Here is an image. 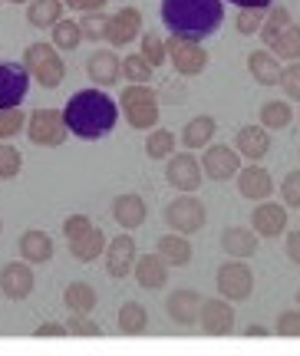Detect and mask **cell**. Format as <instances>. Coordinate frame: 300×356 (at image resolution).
<instances>
[{"instance_id": "cell-17", "label": "cell", "mask_w": 300, "mask_h": 356, "mask_svg": "<svg viewBox=\"0 0 300 356\" xmlns=\"http://www.w3.org/2000/svg\"><path fill=\"white\" fill-rule=\"evenodd\" d=\"M201 300H205V297H201L198 291H191V287L172 291L168 293V300H165V314L175 320L178 327H191V323H198Z\"/></svg>"}, {"instance_id": "cell-29", "label": "cell", "mask_w": 300, "mask_h": 356, "mask_svg": "<svg viewBox=\"0 0 300 356\" xmlns=\"http://www.w3.org/2000/svg\"><path fill=\"white\" fill-rule=\"evenodd\" d=\"M106 234H102V228H89V231H83L79 238H73L70 241V251H73V257L79 261V264H93L96 257L106 251Z\"/></svg>"}, {"instance_id": "cell-33", "label": "cell", "mask_w": 300, "mask_h": 356, "mask_svg": "<svg viewBox=\"0 0 300 356\" xmlns=\"http://www.w3.org/2000/svg\"><path fill=\"white\" fill-rule=\"evenodd\" d=\"M261 122L258 126L267 129V132H277V129H287L294 122V109H290V102H281V99H271L261 106V115H258Z\"/></svg>"}, {"instance_id": "cell-51", "label": "cell", "mask_w": 300, "mask_h": 356, "mask_svg": "<svg viewBox=\"0 0 300 356\" xmlns=\"http://www.w3.org/2000/svg\"><path fill=\"white\" fill-rule=\"evenodd\" d=\"M33 333H37V337H66V327H63V323H40Z\"/></svg>"}, {"instance_id": "cell-12", "label": "cell", "mask_w": 300, "mask_h": 356, "mask_svg": "<svg viewBox=\"0 0 300 356\" xmlns=\"http://www.w3.org/2000/svg\"><path fill=\"white\" fill-rule=\"evenodd\" d=\"M198 323L208 337H228V333H235V307L228 300H221V297L201 300Z\"/></svg>"}, {"instance_id": "cell-6", "label": "cell", "mask_w": 300, "mask_h": 356, "mask_svg": "<svg viewBox=\"0 0 300 356\" xmlns=\"http://www.w3.org/2000/svg\"><path fill=\"white\" fill-rule=\"evenodd\" d=\"M26 136L33 145L43 149H56L66 142V122H63L60 109H33L26 115Z\"/></svg>"}, {"instance_id": "cell-10", "label": "cell", "mask_w": 300, "mask_h": 356, "mask_svg": "<svg viewBox=\"0 0 300 356\" xmlns=\"http://www.w3.org/2000/svg\"><path fill=\"white\" fill-rule=\"evenodd\" d=\"M241 172V155L235 145H208L201 155V175L212 181H231Z\"/></svg>"}, {"instance_id": "cell-45", "label": "cell", "mask_w": 300, "mask_h": 356, "mask_svg": "<svg viewBox=\"0 0 300 356\" xmlns=\"http://www.w3.org/2000/svg\"><path fill=\"white\" fill-rule=\"evenodd\" d=\"M264 24V10H241L238 20H235V26H238V33H244V37H251V33H258Z\"/></svg>"}, {"instance_id": "cell-37", "label": "cell", "mask_w": 300, "mask_h": 356, "mask_svg": "<svg viewBox=\"0 0 300 356\" xmlns=\"http://www.w3.org/2000/svg\"><path fill=\"white\" fill-rule=\"evenodd\" d=\"M139 43H142V50H139V56L145 60V63L155 70V66L165 63V40L159 37V33H152V30H145V37H139Z\"/></svg>"}, {"instance_id": "cell-48", "label": "cell", "mask_w": 300, "mask_h": 356, "mask_svg": "<svg viewBox=\"0 0 300 356\" xmlns=\"http://www.w3.org/2000/svg\"><path fill=\"white\" fill-rule=\"evenodd\" d=\"M66 7H73L79 13H100L106 7V0H66Z\"/></svg>"}, {"instance_id": "cell-13", "label": "cell", "mask_w": 300, "mask_h": 356, "mask_svg": "<svg viewBox=\"0 0 300 356\" xmlns=\"http://www.w3.org/2000/svg\"><path fill=\"white\" fill-rule=\"evenodd\" d=\"M33 270L26 261H10V264L0 267V293L7 300H26L33 293Z\"/></svg>"}, {"instance_id": "cell-44", "label": "cell", "mask_w": 300, "mask_h": 356, "mask_svg": "<svg viewBox=\"0 0 300 356\" xmlns=\"http://www.w3.org/2000/svg\"><path fill=\"white\" fill-rule=\"evenodd\" d=\"M63 327H66L70 337H100L102 333L100 323H96V320H89V317H70Z\"/></svg>"}, {"instance_id": "cell-50", "label": "cell", "mask_w": 300, "mask_h": 356, "mask_svg": "<svg viewBox=\"0 0 300 356\" xmlns=\"http://www.w3.org/2000/svg\"><path fill=\"white\" fill-rule=\"evenodd\" d=\"M225 3V0H221ZM228 3H238L241 10H267L274 0H228Z\"/></svg>"}, {"instance_id": "cell-39", "label": "cell", "mask_w": 300, "mask_h": 356, "mask_svg": "<svg viewBox=\"0 0 300 356\" xmlns=\"http://www.w3.org/2000/svg\"><path fill=\"white\" fill-rule=\"evenodd\" d=\"M24 168V155L17 145H0V178L3 181H13Z\"/></svg>"}, {"instance_id": "cell-47", "label": "cell", "mask_w": 300, "mask_h": 356, "mask_svg": "<svg viewBox=\"0 0 300 356\" xmlns=\"http://www.w3.org/2000/svg\"><path fill=\"white\" fill-rule=\"evenodd\" d=\"M93 228V221H89L86 215H70L66 221H63V234H66V241H73V238H79L83 231Z\"/></svg>"}, {"instance_id": "cell-9", "label": "cell", "mask_w": 300, "mask_h": 356, "mask_svg": "<svg viewBox=\"0 0 300 356\" xmlns=\"http://www.w3.org/2000/svg\"><path fill=\"white\" fill-rule=\"evenodd\" d=\"M218 291L221 300L235 304V300H248L254 291V270L244 261H228L218 267Z\"/></svg>"}, {"instance_id": "cell-24", "label": "cell", "mask_w": 300, "mask_h": 356, "mask_svg": "<svg viewBox=\"0 0 300 356\" xmlns=\"http://www.w3.org/2000/svg\"><path fill=\"white\" fill-rule=\"evenodd\" d=\"M20 257H24L26 264H47L53 257V238L40 228L24 231L20 234Z\"/></svg>"}, {"instance_id": "cell-18", "label": "cell", "mask_w": 300, "mask_h": 356, "mask_svg": "<svg viewBox=\"0 0 300 356\" xmlns=\"http://www.w3.org/2000/svg\"><path fill=\"white\" fill-rule=\"evenodd\" d=\"M235 152L241 159H248V165H258L264 155L271 152V132L261 126H244L235 136Z\"/></svg>"}, {"instance_id": "cell-7", "label": "cell", "mask_w": 300, "mask_h": 356, "mask_svg": "<svg viewBox=\"0 0 300 356\" xmlns=\"http://www.w3.org/2000/svg\"><path fill=\"white\" fill-rule=\"evenodd\" d=\"M165 60H172L178 76H201L208 66V50L191 40H165Z\"/></svg>"}, {"instance_id": "cell-58", "label": "cell", "mask_w": 300, "mask_h": 356, "mask_svg": "<svg viewBox=\"0 0 300 356\" xmlns=\"http://www.w3.org/2000/svg\"><path fill=\"white\" fill-rule=\"evenodd\" d=\"M0 7H3V0H0Z\"/></svg>"}, {"instance_id": "cell-34", "label": "cell", "mask_w": 300, "mask_h": 356, "mask_svg": "<svg viewBox=\"0 0 300 356\" xmlns=\"http://www.w3.org/2000/svg\"><path fill=\"white\" fill-rule=\"evenodd\" d=\"M175 132H168V129H152L149 139H145V155L155 159V162H162V159H172L175 155Z\"/></svg>"}, {"instance_id": "cell-38", "label": "cell", "mask_w": 300, "mask_h": 356, "mask_svg": "<svg viewBox=\"0 0 300 356\" xmlns=\"http://www.w3.org/2000/svg\"><path fill=\"white\" fill-rule=\"evenodd\" d=\"M123 76L132 83V86H145L152 79V66L139 56V53H132V56H125L123 60Z\"/></svg>"}, {"instance_id": "cell-57", "label": "cell", "mask_w": 300, "mask_h": 356, "mask_svg": "<svg viewBox=\"0 0 300 356\" xmlns=\"http://www.w3.org/2000/svg\"><path fill=\"white\" fill-rule=\"evenodd\" d=\"M294 119H300V113H297V115H294Z\"/></svg>"}, {"instance_id": "cell-25", "label": "cell", "mask_w": 300, "mask_h": 356, "mask_svg": "<svg viewBox=\"0 0 300 356\" xmlns=\"http://www.w3.org/2000/svg\"><path fill=\"white\" fill-rule=\"evenodd\" d=\"M214 132H218L214 115H195V119H188V126L182 129V145H185V152L208 149L214 139Z\"/></svg>"}, {"instance_id": "cell-19", "label": "cell", "mask_w": 300, "mask_h": 356, "mask_svg": "<svg viewBox=\"0 0 300 356\" xmlns=\"http://www.w3.org/2000/svg\"><path fill=\"white\" fill-rule=\"evenodd\" d=\"M238 191L241 198H251V202H267L271 198V191H274V178H271V172L261 165H244L238 172Z\"/></svg>"}, {"instance_id": "cell-4", "label": "cell", "mask_w": 300, "mask_h": 356, "mask_svg": "<svg viewBox=\"0 0 300 356\" xmlns=\"http://www.w3.org/2000/svg\"><path fill=\"white\" fill-rule=\"evenodd\" d=\"M20 66L26 70V76L37 79L43 89H56L66 79V66H63L60 50L53 43H33V47H26Z\"/></svg>"}, {"instance_id": "cell-21", "label": "cell", "mask_w": 300, "mask_h": 356, "mask_svg": "<svg viewBox=\"0 0 300 356\" xmlns=\"http://www.w3.org/2000/svg\"><path fill=\"white\" fill-rule=\"evenodd\" d=\"M145 215H149V208H145V202L139 198V195H119V198H113V218L116 225L125 231H136L145 225Z\"/></svg>"}, {"instance_id": "cell-56", "label": "cell", "mask_w": 300, "mask_h": 356, "mask_svg": "<svg viewBox=\"0 0 300 356\" xmlns=\"http://www.w3.org/2000/svg\"><path fill=\"white\" fill-rule=\"evenodd\" d=\"M0 231H3V221H0Z\"/></svg>"}, {"instance_id": "cell-22", "label": "cell", "mask_w": 300, "mask_h": 356, "mask_svg": "<svg viewBox=\"0 0 300 356\" xmlns=\"http://www.w3.org/2000/svg\"><path fill=\"white\" fill-rule=\"evenodd\" d=\"M221 251L231 254L235 261H244V257L258 254V234L251 228H241V225H231V228L221 231Z\"/></svg>"}, {"instance_id": "cell-43", "label": "cell", "mask_w": 300, "mask_h": 356, "mask_svg": "<svg viewBox=\"0 0 300 356\" xmlns=\"http://www.w3.org/2000/svg\"><path fill=\"white\" fill-rule=\"evenodd\" d=\"M281 198H284V208H297L300 211V172H287L284 181H281Z\"/></svg>"}, {"instance_id": "cell-26", "label": "cell", "mask_w": 300, "mask_h": 356, "mask_svg": "<svg viewBox=\"0 0 300 356\" xmlns=\"http://www.w3.org/2000/svg\"><path fill=\"white\" fill-rule=\"evenodd\" d=\"M63 307H66L73 317H89L93 307H96V291L89 287L86 280H73V284H66V291H63Z\"/></svg>"}, {"instance_id": "cell-11", "label": "cell", "mask_w": 300, "mask_h": 356, "mask_svg": "<svg viewBox=\"0 0 300 356\" xmlns=\"http://www.w3.org/2000/svg\"><path fill=\"white\" fill-rule=\"evenodd\" d=\"M26 89H30V76L24 66L0 60V109H20Z\"/></svg>"}, {"instance_id": "cell-20", "label": "cell", "mask_w": 300, "mask_h": 356, "mask_svg": "<svg viewBox=\"0 0 300 356\" xmlns=\"http://www.w3.org/2000/svg\"><path fill=\"white\" fill-rule=\"evenodd\" d=\"M86 73L96 86H116L119 76H123V60L113 50H96V53H89Z\"/></svg>"}, {"instance_id": "cell-2", "label": "cell", "mask_w": 300, "mask_h": 356, "mask_svg": "<svg viewBox=\"0 0 300 356\" xmlns=\"http://www.w3.org/2000/svg\"><path fill=\"white\" fill-rule=\"evenodd\" d=\"M225 20V3L221 0H162V24L178 40L201 43Z\"/></svg>"}, {"instance_id": "cell-15", "label": "cell", "mask_w": 300, "mask_h": 356, "mask_svg": "<svg viewBox=\"0 0 300 356\" xmlns=\"http://www.w3.org/2000/svg\"><path fill=\"white\" fill-rule=\"evenodd\" d=\"M142 37V13L136 7H123L106 20V43L113 47H129L132 40Z\"/></svg>"}, {"instance_id": "cell-36", "label": "cell", "mask_w": 300, "mask_h": 356, "mask_svg": "<svg viewBox=\"0 0 300 356\" xmlns=\"http://www.w3.org/2000/svg\"><path fill=\"white\" fill-rule=\"evenodd\" d=\"M50 43L56 50H76L79 43H83V33H79V24L76 20H60V24L53 26V37Z\"/></svg>"}, {"instance_id": "cell-30", "label": "cell", "mask_w": 300, "mask_h": 356, "mask_svg": "<svg viewBox=\"0 0 300 356\" xmlns=\"http://www.w3.org/2000/svg\"><path fill=\"white\" fill-rule=\"evenodd\" d=\"M155 254L168 267H185L191 261V244H188L185 234H162L155 244Z\"/></svg>"}, {"instance_id": "cell-46", "label": "cell", "mask_w": 300, "mask_h": 356, "mask_svg": "<svg viewBox=\"0 0 300 356\" xmlns=\"http://www.w3.org/2000/svg\"><path fill=\"white\" fill-rule=\"evenodd\" d=\"M277 337H300V310H284L277 317Z\"/></svg>"}, {"instance_id": "cell-32", "label": "cell", "mask_w": 300, "mask_h": 356, "mask_svg": "<svg viewBox=\"0 0 300 356\" xmlns=\"http://www.w3.org/2000/svg\"><path fill=\"white\" fill-rule=\"evenodd\" d=\"M267 53H274L277 60L297 63V60H300V26L290 24L284 33H277V37L267 43Z\"/></svg>"}, {"instance_id": "cell-3", "label": "cell", "mask_w": 300, "mask_h": 356, "mask_svg": "<svg viewBox=\"0 0 300 356\" xmlns=\"http://www.w3.org/2000/svg\"><path fill=\"white\" fill-rule=\"evenodd\" d=\"M119 106L125 113V122L139 132L159 126V92L145 83V86H129L119 92Z\"/></svg>"}, {"instance_id": "cell-55", "label": "cell", "mask_w": 300, "mask_h": 356, "mask_svg": "<svg viewBox=\"0 0 300 356\" xmlns=\"http://www.w3.org/2000/svg\"><path fill=\"white\" fill-rule=\"evenodd\" d=\"M297 304H300V287H297Z\"/></svg>"}, {"instance_id": "cell-49", "label": "cell", "mask_w": 300, "mask_h": 356, "mask_svg": "<svg viewBox=\"0 0 300 356\" xmlns=\"http://www.w3.org/2000/svg\"><path fill=\"white\" fill-rule=\"evenodd\" d=\"M287 257L300 267V231H290L287 234Z\"/></svg>"}, {"instance_id": "cell-35", "label": "cell", "mask_w": 300, "mask_h": 356, "mask_svg": "<svg viewBox=\"0 0 300 356\" xmlns=\"http://www.w3.org/2000/svg\"><path fill=\"white\" fill-rule=\"evenodd\" d=\"M290 24H294V20H290L287 7H274L271 13H264V24H261V30H258V33H261V40H264V47H267L277 33H284Z\"/></svg>"}, {"instance_id": "cell-31", "label": "cell", "mask_w": 300, "mask_h": 356, "mask_svg": "<svg viewBox=\"0 0 300 356\" xmlns=\"http://www.w3.org/2000/svg\"><path fill=\"white\" fill-rule=\"evenodd\" d=\"M26 20H30V26L53 30V26L63 20V0H30Z\"/></svg>"}, {"instance_id": "cell-14", "label": "cell", "mask_w": 300, "mask_h": 356, "mask_svg": "<svg viewBox=\"0 0 300 356\" xmlns=\"http://www.w3.org/2000/svg\"><path fill=\"white\" fill-rule=\"evenodd\" d=\"M106 270H109V277L123 280L132 274V267H136L139 254H136V241H132V234H119L113 241L106 244Z\"/></svg>"}, {"instance_id": "cell-5", "label": "cell", "mask_w": 300, "mask_h": 356, "mask_svg": "<svg viewBox=\"0 0 300 356\" xmlns=\"http://www.w3.org/2000/svg\"><path fill=\"white\" fill-rule=\"evenodd\" d=\"M205 221H208V211L195 195H182L172 204H165V225L172 228V234H185L188 238V234L205 228Z\"/></svg>"}, {"instance_id": "cell-53", "label": "cell", "mask_w": 300, "mask_h": 356, "mask_svg": "<svg viewBox=\"0 0 300 356\" xmlns=\"http://www.w3.org/2000/svg\"><path fill=\"white\" fill-rule=\"evenodd\" d=\"M244 333H248V337H267V330H264V327H248Z\"/></svg>"}, {"instance_id": "cell-8", "label": "cell", "mask_w": 300, "mask_h": 356, "mask_svg": "<svg viewBox=\"0 0 300 356\" xmlns=\"http://www.w3.org/2000/svg\"><path fill=\"white\" fill-rule=\"evenodd\" d=\"M165 162H168L165 165V181L175 191L191 195V191L201 188L205 175H201V162L195 159V152H175L172 159H165Z\"/></svg>"}, {"instance_id": "cell-41", "label": "cell", "mask_w": 300, "mask_h": 356, "mask_svg": "<svg viewBox=\"0 0 300 356\" xmlns=\"http://www.w3.org/2000/svg\"><path fill=\"white\" fill-rule=\"evenodd\" d=\"M281 89H284V96L294 102H300V63H287L281 66Z\"/></svg>"}, {"instance_id": "cell-40", "label": "cell", "mask_w": 300, "mask_h": 356, "mask_svg": "<svg viewBox=\"0 0 300 356\" xmlns=\"http://www.w3.org/2000/svg\"><path fill=\"white\" fill-rule=\"evenodd\" d=\"M26 129V115L20 109H0V142L20 136Z\"/></svg>"}, {"instance_id": "cell-52", "label": "cell", "mask_w": 300, "mask_h": 356, "mask_svg": "<svg viewBox=\"0 0 300 356\" xmlns=\"http://www.w3.org/2000/svg\"><path fill=\"white\" fill-rule=\"evenodd\" d=\"M162 96H165L168 102H182V89H178V86H168V89L162 92Z\"/></svg>"}, {"instance_id": "cell-54", "label": "cell", "mask_w": 300, "mask_h": 356, "mask_svg": "<svg viewBox=\"0 0 300 356\" xmlns=\"http://www.w3.org/2000/svg\"><path fill=\"white\" fill-rule=\"evenodd\" d=\"M10 3H30V0H10Z\"/></svg>"}, {"instance_id": "cell-1", "label": "cell", "mask_w": 300, "mask_h": 356, "mask_svg": "<svg viewBox=\"0 0 300 356\" xmlns=\"http://www.w3.org/2000/svg\"><path fill=\"white\" fill-rule=\"evenodd\" d=\"M63 122H66V132H73L76 139H102L119 122V106L113 102V96H106L100 89H79L66 102Z\"/></svg>"}, {"instance_id": "cell-28", "label": "cell", "mask_w": 300, "mask_h": 356, "mask_svg": "<svg viewBox=\"0 0 300 356\" xmlns=\"http://www.w3.org/2000/svg\"><path fill=\"white\" fill-rule=\"evenodd\" d=\"M116 327L125 337H142V333L149 330V310L142 304H136V300H125L119 307V314H116Z\"/></svg>"}, {"instance_id": "cell-23", "label": "cell", "mask_w": 300, "mask_h": 356, "mask_svg": "<svg viewBox=\"0 0 300 356\" xmlns=\"http://www.w3.org/2000/svg\"><path fill=\"white\" fill-rule=\"evenodd\" d=\"M132 274H136L139 287L159 291V287H165V280H168V264L159 254H142L136 261V267H132Z\"/></svg>"}, {"instance_id": "cell-42", "label": "cell", "mask_w": 300, "mask_h": 356, "mask_svg": "<svg viewBox=\"0 0 300 356\" xmlns=\"http://www.w3.org/2000/svg\"><path fill=\"white\" fill-rule=\"evenodd\" d=\"M106 20H109V17H102V13H86V17L79 20L83 40H106Z\"/></svg>"}, {"instance_id": "cell-16", "label": "cell", "mask_w": 300, "mask_h": 356, "mask_svg": "<svg viewBox=\"0 0 300 356\" xmlns=\"http://www.w3.org/2000/svg\"><path fill=\"white\" fill-rule=\"evenodd\" d=\"M251 231L258 238H281L287 231V208L277 202H261L251 215Z\"/></svg>"}, {"instance_id": "cell-27", "label": "cell", "mask_w": 300, "mask_h": 356, "mask_svg": "<svg viewBox=\"0 0 300 356\" xmlns=\"http://www.w3.org/2000/svg\"><path fill=\"white\" fill-rule=\"evenodd\" d=\"M248 70H251V79H254L258 86H277V79H281V60H277L274 53H267V50L251 53Z\"/></svg>"}]
</instances>
